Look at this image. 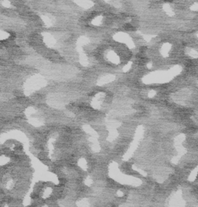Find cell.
<instances>
[{
  "instance_id": "1",
  "label": "cell",
  "mask_w": 198,
  "mask_h": 207,
  "mask_svg": "<svg viewBox=\"0 0 198 207\" xmlns=\"http://www.w3.org/2000/svg\"><path fill=\"white\" fill-rule=\"evenodd\" d=\"M166 1H170V0H166Z\"/></svg>"
}]
</instances>
